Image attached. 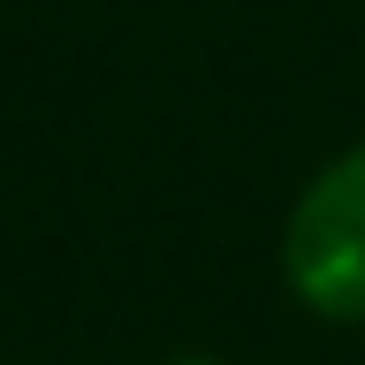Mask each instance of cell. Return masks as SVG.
I'll return each mask as SVG.
<instances>
[{
	"label": "cell",
	"mask_w": 365,
	"mask_h": 365,
	"mask_svg": "<svg viewBox=\"0 0 365 365\" xmlns=\"http://www.w3.org/2000/svg\"><path fill=\"white\" fill-rule=\"evenodd\" d=\"M282 282L304 312L365 327V145L335 153L282 221Z\"/></svg>",
	"instance_id": "1"
},
{
	"label": "cell",
	"mask_w": 365,
	"mask_h": 365,
	"mask_svg": "<svg viewBox=\"0 0 365 365\" xmlns=\"http://www.w3.org/2000/svg\"><path fill=\"white\" fill-rule=\"evenodd\" d=\"M168 365H221V358H168Z\"/></svg>",
	"instance_id": "2"
}]
</instances>
